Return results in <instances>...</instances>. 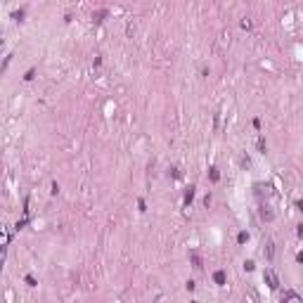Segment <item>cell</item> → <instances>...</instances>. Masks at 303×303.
<instances>
[{
    "label": "cell",
    "mask_w": 303,
    "mask_h": 303,
    "mask_svg": "<svg viewBox=\"0 0 303 303\" xmlns=\"http://www.w3.org/2000/svg\"><path fill=\"white\" fill-rule=\"evenodd\" d=\"M213 279H215V284H220V286H223V284H225V272H223V270H215Z\"/></svg>",
    "instance_id": "277c9868"
},
{
    "label": "cell",
    "mask_w": 303,
    "mask_h": 303,
    "mask_svg": "<svg viewBox=\"0 0 303 303\" xmlns=\"http://www.w3.org/2000/svg\"><path fill=\"white\" fill-rule=\"evenodd\" d=\"M265 256H267V260H272V256H275V244H272V241H267V246H265Z\"/></svg>",
    "instance_id": "8992f818"
},
{
    "label": "cell",
    "mask_w": 303,
    "mask_h": 303,
    "mask_svg": "<svg viewBox=\"0 0 303 303\" xmlns=\"http://www.w3.org/2000/svg\"><path fill=\"white\" fill-rule=\"evenodd\" d=\"M26 284H28V286H36V284H38L36 277H33V275H26Z\"/></svg>",
    "instance_id": "30bf717a"
},
{
    "label": "cell",
    "mask_w": 303,
    "mask_h": 303,
    "mask_svg": "<svg viewBox=\"0 0 303 303\" xmlns=\"http://www.w3.org/2000/svg\"><path fill=\"white\" fill-rule=\"evenodd\" d=\"M237 241H239V244H246V241H249V232H239V234H237Z\"/></svg>",
    "instance_id": "52a82bcc"
},
{
    "label": "cell",
    "mask_w": 303,
    "mask_h": 303,
    "mask_svg": "<svg viewBox=\"0 0 303 303\" xmlns=\"http://www.w3.org/2000/svg\"><path fill=\"white\" fill-rule=\"evenodd\" d=\"M260 218H263V220H272V211H265V208H260Z\"/></svg>",
    "instance_id": "9c48e42d"
},
{
    "label": "cell",
    "mask_w": 303,
    "mask_h": 303,
    "mask_svg": "<svg viewBox=\"0 0 303 303\" xmlns=\"http://www.w3.org/2000/svg\"><path fill=\"white\" fill-rule=\"evenodd\" d=\"M7 244H9V232L5 230V227H0V246L7 249Z\"/></svg>",
    "instance_id": "7a4b0ae2"
},
{
    "label": "cell",
    "mask_w": 303,
    "mask_h": 303,
    "mask_svg": "<svg viewBox=\"0 0 303 303\" xmlns=\"http://www.w3.org/2000/svg\"><path fill=\"white\" fill-rule=\"evenodd\" d=\"M189 258H192V263H194V267L196 270H201V256H199V253H196V251H192V253H189Z\"/></svg>",
    "instance_id": "3957f363"
},
{
    "label": "cell",
    "mask_w": 303,
    "mask_h": 303,
    "mask_svg": "<svg viewBox=\"0 0 303 303\" xmlns=\"http://www.w3.org/2000/svg\"><path fill=\"white\" fill-rule=\"evenodd\" d=\"M192 199H194V187H187V192H185V206L192 204Z\"/></svg>",
    "instance_id": "5b68a950"
},
{
    "label": "cell",
    "mask_w": 303,
    "mask_h": 303,
    "mask_svg": "<svg viewBox=\"0 0 303 303\" xmlns=\"http://www.w3.org/2000/svg\"><path fill=\"white\" fill-rule=\"evenodd\" d=\"M263 277H265V282H267V286H270V289H277V286H279V279H277V275L270 270V267L263 272Z\"/></svg>",
    "instance_id": "6da1fadb"
},
{
    "label": "cell",
    "mask_w": 303,
    "mask_h": 303,
    "mask_svg": "<svg viewBox=\"0 0 303 303\" xmlns=\"http://www.w3.org/2000/svg\"><path fill=\"white\" fill-rule=\"evenodd\" d=\"M33 76H36V71H33V69H28V71H26V76H24V78H26V80H31V78H33Z\"/></svg>",
    "instance_id": "8fae6325"
},
{
    "label": "cell",
    "mask_w": 303,
    "mask_h": 303,
    "mask_svg": "<svg viewBox=\"0 0 303 303\" xmlns=\"http://www.w3.org/2000/svg\"><path fill=\"white\" fill-rule=\"evenodd\" d=\"M241 28H251V21H249V19H241Z\"/></svg>",
    "instance_id": "7c38bea8"
},
{
    "label": "cell",
    "mask_w": 303,
    "mask_h": 303,
    "mask_svg": "<svg viewBox=\"0 0 303 303\" xmlns=\"http://www.w3.org/2000/svg\"><path fill=\"white\" fill-rule=\"evenodd\" d=\"M208 175H211V180H213V182H218V180H220V173H218V168H211V170H208Z\"/></svg>",
    "instance_id": "ba28073f"
}]
</instances>
